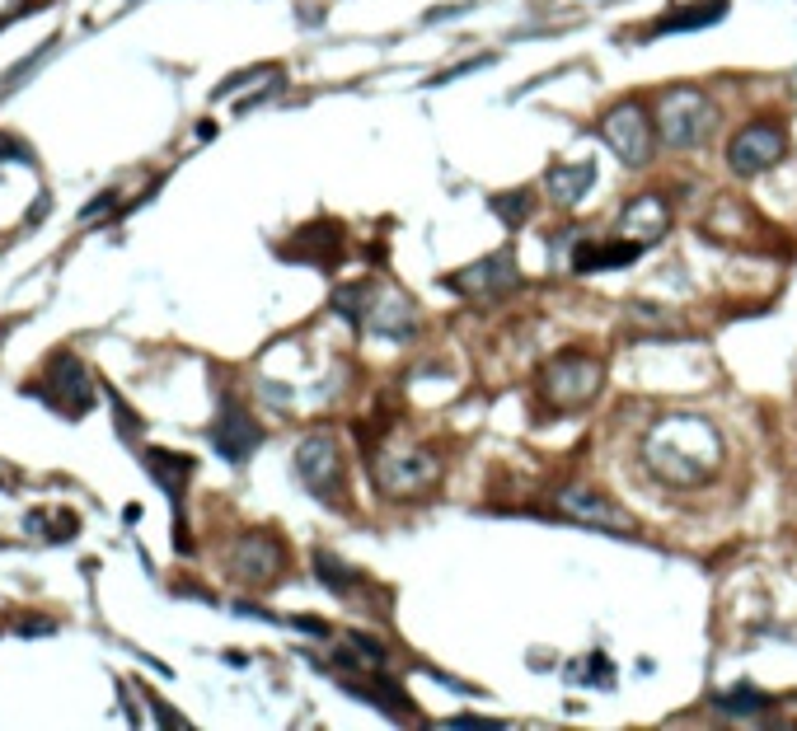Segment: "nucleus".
Returning a JSON list of instances; mask_svg holds the SVG:
<instances>
[{"mask_svg": "<svg viewBox=\"0 0 797 731\" xmlns=\"http://www.w3.org/2000/svg\"><path fill=\"white\" fill-rule=\"evenodd\" d=\"M516 282H521V273H516V263H512L507 248H498V254L479 258L474 267H460V273L446 277V286H451V291H464V300H498Z\"/></svg>", "mask_w": 797, "mask_h": 731, "instance_id": "nucleus-10", "label": "nucleus"}, {"mask_svg": "<svg viewBox=\"0 0 797 731\" xmlns=\"http://www.w3.org/2000/svg\"><path fill=\"white\" fill-rule=\"evenodd\" d=\"M554 507H559L567 520L591 526V530H615V535H633V530H638V526H633V516L615 502V497H605L601 488H591V483H567V488H559Z\"/></svg>", "mask_w": 797, "mask_h": 731, "instance_id": "nucleus-6", "label": "nucleus"}, {"mask_svg": "<svg viewBox=\"0 0 797 731\" xmlns=\"http://www.w3.org/2000/svg\"><path fill=\"white\" fill-rule=\"evenodd\" d=\"M601 136L610 141V151H615L628 170H638V164L652 160V117L643 113V103H633V99L615 103L601 122Z\"/></svg>", "mask_w": 797, "mask_h": 731, "instance_id": "nucleus-8", "label": "nucleus"}, {"mask_svg": "<svg viewBox=\"0 0 797 731\" xmlns=\"http://www.w3.org/2000/svg\"><path fill=\"white\" fill-rule=\"evenodd\" d=\"M48 385H52V389H38V385H33V394H48L52 404L71 408V413H85V408L94 404L90 375H85V366H80L71 352H61V357L48 361Z\"/></svg>", "mask_w": 797, "mask_h": 731, "instance_id": "nucleus-13", "label": "nucleus"}, {"mask_svg": "<svg viewBox=\"0 0 797 731\" xmlns=\"http://www.w3.org/2000/svg\"><path fill=\"white\" fill-rule=\"evenodd\" d=\"M357 328H371V333H385V338H394V343H403V338H413L418 333V315H413V305H408L399 291H390V286H371V300H366V315H361V324Z\"/></svg>", "mask_w": 797, "mask_h": 731, "instance_id": "nucleus-12", "label": "nucleus"}, {"mask_svg": "<svg viewBox=\"0 0 797 731\" xmlns=\"http://www.w3.org/2000/svg\"><path fill=\"white\" fill-rule=\"evenodd\" d=\"M488 206H493V216L507 230H521L530 221V212H535V193H530V187H512V193H493Z\"/></svg>", "mask_w": 797, "mask_h": 731, "instance_id": "nucleus-21", "label": "nucleus"}, {"mask_svg": "<svg viewBox=\"0 0 797 731\" xmlns=\"http://www.w3.org/2000/svg\"><path fill=\"white\" fill-rule=\"evenodd\" d=\"M713 708H723L727 718H760V713H769V708H774V699L760 694L755 684H737V689H727V694L713 699Z\"/></svg>", "mask_w": 797, "mask_h": 731, "instance_id": "nucleus-20", "label": "nucleus"}, {"mask_svg": "<svg viewBox=\"0 0 797 731\" xmlns=\"http://www.w3.org/2000/svg\"><path fill=\"white\" fill-rule=\"evenodd\" d=\"M446 727H498V722L493 718H451Z\"/></svg>", "mask_w": 797, "mask_h": 731, "instance_id": "nucleus-26", "label": "nucleus"}, {"mask_svg": "<svg viewBox=\"0 0 797 731\" xmlns=\"http://www.w3.org/2000/svg\"><path fill=\"white\" fill-rule=\"evenodd\" d=\"M437 474H441V459L422 446L371 450V478H376V492H385V497H413L422 488H432Z\"/></svg>", "mask_w": 797, "mask_h": 731, "instance_id": "nucleus-3", "label": "nucleus"}, {"mask_svg": "<svg viewBox=\"0 0 797 731\" xmlns=\"http://www.w3.org/2000/svg\"><path fill=\"white\" fill-rule=\"evenodd\" d=\"M282 258H291V263H315V267H338L342 258V230L334 221H315V225H305L296 230V239L291 244H282Z\"/></svg>", "mask_w": 797, "mask_h": 731, "instance_id": "nucleus-14", "label": "nucleus"}, {"mask_svg": "<svg viewBox=\"0 0 797 731\" xmlns=\"http://www.w3.org/2000/svg\"><path fill=\"white\" fill-rule=\"evenodd\" d=\"M146 465L155 474V483L174 497V507L183 502V478L193 474V459L188 455H169V450H146Z\"/></svg>", "mask_w": 797, "mask_h": 731, "instance_id": "nucleus-19", "label": "nucleus"}, {"mask_svg": "<svg viewBox=\"0 0 797 731\" xmlns=\"http://www.w3.org/2000/svg\"><path fill=\"white\" fill-rule=\"evenodd\" d=\"M591 183H596V164H591V160L554 164V170H549V197H554L559 206H577L591 193Z\"/></svg>", "mask_w": 797, "mask_h": 731, "instance_id": "nucleus-18", "label": "nucleus"}, {"mask_svg": "<svg viewBox=\"0 0 797 731\" xmlns=\"http://www.w3.org/2000/svg\"><path fill=\"white\" fill-rule=\"evenodd\" d=\"M291 623H296L300 633H310V638H329V623H324V619H305V614H296Z\"/></svg>", "mask_w": 797, "mask_h": 731, "instance_id": "nucleus-24", "label": "nucleus"}, {"mask_svg": "<svg viewBox=\"0 0 797 731\" xmlns=\"http://www.w3.org/2000/svg\"><path fill=\"white\" fill-rule=\"evenodd\" d=\"M315 572L329 581L334 591H352L357 581H361V572H357V568H347V562H338L334 553H315Z\"/></svg>", "mask_w": 797, "mask_h": 731, "instance_id": "nucleus-22", "label": "nucleus"}, {"mask_svg": "<svg viewBox=\"0 0 797 731\" xmlns=\"http://www.w3.org/2000/svg\"><path fill=\"white\" fill-rule=\"evenodd\" d=\"M666 225H671V212H666V202L657 193H647L638 202H628V212H624V230H628V239H662L666 235Z\"/></svg>", "mask_w": 797, "mask_h": 731, "instance_id": "nucleus-17", "label": "nucleus"}, {"mask_svg": "<svg viewBox=\"0 0 797 731\" xmlns=\"http://www.w3.org/2000/svg\"><path fill=\"white\" fill-rule=\"evenodd\" d=\"M56 520H61V526H52V539H75V530H80V526H75V516H71V511H61Z\"/></svg>", "mask_w": 797, "mask_h": 731, "instance_id": "nucleus-25", "label": "nucleus"}, {"mask_svg": "<svg viewBox=\"0 0 797 731\" xmlns=\"http://www.w3.org/2000/svg\"><path fill=\"white\" fill-rule=\"evenodd\" d=\"M727 14V0H699V5H676V10H666L652 29H633V38H662V33H694V29H708V24H718V19Z\"/></svg>", "mask_w": 797, "mask_h": 731, "instance_id": "nucleus-15", "label": "nucleus"}, {"mask_svg": "<svg viewBox=\"0 0 797 731\" xmlns=\"http://www.w3.org/2000/svg\"><path fill=\"white\" fill-rule=\"evenodd\" d=\"M296 474L305 492H315L319 502L342 507L347 502V469H342V450L329 441V436H305L296 446Z\"/></svg>", "mask_w": 797, "mask_h": 731, "instance_id": "nucleus-4", "label": "nucleus"}, {"mask_svg": "<svg viewBox=\"0 0 797 731\" xmlns=\"http://www.w3.org/2000/svg\"><path fill=\"white\" fill-rule=\"evenodd\" d=\"M718 127V109L699 90H671L657 103V136L671 151H699Z\"/></svg>", "mask_w": 797, "mask_h": 731, "instance_id": "nucleus-2", "label": "nucleus"}, {"mask_svg": "<svg viewBox=\"0 0 797 731\" xmlns=\"http://www.w3.org/2000/svg\"><path fill=\"white\" fill-rule=\"evenodd\" d=\"M212 446L226 455L230 465H244V459L263 446V427L254 422V413L244 408V404L226 399V404H221V413H216V422H212Z\"/></svg>", "mask_w": 797, "mask_h": 731, "instance_id": "nucleus-11", "label": "nucleus"}, {"mask_svg": "<svg viewBox=\"0 0 797 731\" xmlns=\"http://www.w3.org/2000/svg\"><path fill=\"white\" fill-rule=\"evenodd\" d=\"M643 239H610V244H582L572 254L577 273H605V267H628L633 258H643Z\"/></svg>", "mask_w": 797, "mask_h": 731, "instance_id": "nucleus-16", "label": "nucleus"}, {"mask_svg": "<svg viewBox=\"0 0 797 731\" xmlns=\"http://www.w3.org/2000/svg\"><path fill=\"white\" fill-rule=\"evenodd\" d=\"M230 572L239 581H249V587H268V581H277L286 572V549H282V539L268 535V530H249L235 544L230 553Z\"/></svg>", "mask_w": 797, "mask_h": 731, "instance_id": "nucleus-9", "label": "nucleus"}, {"mask_svg": "<svg viewBox=\"0 0 797 731\" xmlns=\"http://www.w3.org/2000/svg\"><path fill=\"white\" fill-rule=\"evenodd\" d=\"M647 465L666 483H704L718 465V431L699 417H666V422L647 436Z\"/></svg>", "mask_w": 797, "mask_h": 731, "instance_id": "nucleus-1", "label": "nucleus"}, {"mask_svg": "<svg viewBox=\"0 0 797 731\" xmlns=\"http://www.w3.org/2000/svg\"><path fill=\"white\" fill-rule=\"evenodd\" d=\"M784 151H788V136H784L779 122H750V127H741L732 136L727 164H732V174L755 178V174H769L774 164L784 160Z\"/></svg>", "mask_w": 797, "mask_h": 731, "instance_id": "nucleus-7", "label": "nucleus"}, {"mask_svg": "<svg viewBox=\"0 0 797 731\" xmlns=\"http://www.w3.org/2000/svg\"><path fill=\"white\" fill-rule=\"evenodd\" d=\"M601 385H605L601 361L582 357V352H563V357H559V361H549L544 375H540V389H544L554 404H563V408H582V404H591V399L601 394Z\"/></svg>", "mask_w": 797, "mask_h": 731, "instance_id": "nucleus-5", "label": "nucleus"}, {"mask_svg": "<svg viewBox=\"0 0 797 731\" xmlns=\"http://www.w3.org/2000/svg\"><path fill=\"white\" fill-rule=\"evenodd\" d=\"M610 671H615V666H610V657H591L582 680H586V684H596V689H610V684H615V675H610Z\"/></svg>", "mask_w": 797, "mask_h": 731, "instance_id": "nucleus-23", "label": "nucleus"}]
</instances>
